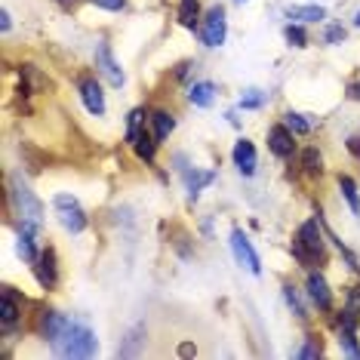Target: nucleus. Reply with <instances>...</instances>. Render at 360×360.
<instances>
[{
  "label": "nucleus",
  "instance_id": "nucleus-28",
  "mask_svg": "<svg viewBox=\"0 0 360 360\" xmlns=\"http://www.w3.org/2000/svg\"><path fill=\"white\" fill-rule=\"evenodd\" d=\"M283 37L290 46H296V50H305L308 46V31L302 28V22H290V25L283 28Z\"/></svg>",
  "mask_w": 360,
  "mask_h": 360
},
{
  "label": "nucleus",
  "instance_id": "nucleus-30",
  "mask_svg": "<svg viewBox=\"0 0 360 360\" xmlns=\"http://www.w3.org/2000/svg\"><path fill=\"white\" fill-rule=\"evenodd\" d=\"M265 102H268V93H262V89L252 86V89H247V93L240 96V102H237V105H240L243 111H259Z\"/></svg>",
  "mask_w": 360,
  "mask_h": 360
},
{
  "label": "nucleus",
  "instance_id": "nucleus-24",
  "mask_svg": "<svg viewBox=\"0 0 360 360\" xmlns=\"http://www.w3.org/2000/svg\"><path fill=\"white\" fill-rule=\"evenodd\" d=\"M34 237H37L34 231H28V228H22V225H19V240H15V250H19V256L25 259L28 265H34L37 256H40L37 247H34Z\"/></svg>",
  "mask_w": 360,
  "mask_h": 360
},
{
  "label": "nucleus",
  "instance_id": "nucleus-22",
  "mask_svg": "<svg viewBox=\"0 0 360 360\" xmlns=\"http://www.w3.org/2000/svg\"><path fill=\"white\" fill-rule=\"evenodd\" d=\"M299 163H302V173L305 176H311V179H317V176H323V154L314 148V145H308L305 151H302V158H299Z\"/></svg>",
  "mask_w": 360,
  "mask_h": 360
},
{
  "label": "nucleus",
  "instance_id": "nucleus-3",
  "mask_svg": "<svg viewBox=\"0 0 360 360\" xmlns=\"http://www.w3.org/2000/svg\"><path fill=\"white\" fill-rule=\"evenodd\" d=\"M290 252L296 256L299 265H311V262H323L326 259V240H323V228L321 219H305L299 225L296 237L290 243Z\"/></svg>",
  "mask_w": 360,
  "mask_h": 360
},
{
  "label": "nucleus",
  "instance_id": "nucleus-14",
  "mask_svg": "<svg viewBox=\"0 0 360 360\" xmlns=\"http://www.w3.org/2000/svg\"><path fill=\"white\" fill-rule=\"evenodd\" d=\"M231 160L237 167V173L240 176H256V167H259V158H256V145L250 142V139H237L234 148H231Z\"/></svg>",
  "mask_w": 360,
  "mask_h": 360
},
{
  "label": "nucleus",
  "instance_id": "nucleus-36",
  "mask_svg": "<svg viewBox=\"0 0 360 360\" xmlns=\"http://www.w3.org/2000/svg\"><path fill=\"white\" fill-rule=\"evenodd\" d=\"M345 148L351 151V158H357V160H360V133H354V136H348Z\"/></svg>",
  "mask_w": 360,
  "mask_h": 360
},
{
  "label": "nucleus",
  "instance_id": "nucleus-5",
  "mask_svg": "<svg viewBox=\"0 0 360 360\" xmlns=\"http://www.w3.org/2000/svg\"><path fill=\"white\" fill-rule=\"evenodd\" d=\"M93 62H96V75L105 77L111 86L120 89V86L127 84V75H124V68H120V62L114 59L108 40H96V46H93Z\"/></svg>",
  "mask_w": 360,
  "mask_h": 360
},
{
  "label": "nucleus",
  "instance_id": "nucleus-20",
  "mask_svg": "<svg viewBox=\"0 0 360 360\" xmlns=\"http://www.w3.org/2000/svg\"><path fill=\"white\" fill-rule=\"evenodd\" d=\"M158 139H154V133H148V129H142V133H139V139L133 145H129V148L136 151V158L139 160H145V163H154L158 160Z\"/></svg>",
  "mask_w": 360,
  "mask_h": 360
},
{
  "label": "nucleus",
  "instance_id": "nucleus-23",
  "mask_svg": "<svg viewBox=\"0 0 360 360\" xmlns=\"http://www.w3.org/2000/svg\"><path fill=\"white\" fill-rule=\"evenodd\" d=\"M286 19H296V22H323L326 10L317 4H305V6H290L286 10Z\"/></svg>",
  "mask_w": 360,
  "mask_h": 360
},
{
  "label": "nucleus",
  "instance_id": "nucleus-12",
  "mask_svg": "<svg viewBox=\"0 0 360 360\" xmlns=\"http://www.w3.org/2000/svg\"><path fill=\"white\" fill-rule=\"evenodd\" d=\"M305 296L317 311H330L333 308V290L326 283V277L321 271H308L305 277Z\"/></svg>",
  "mask_w": 360,
  "mask_h": 360
},
{
  "label": "nucleus",
  "instance_id": "nucleus-40",
  "mask_svg": "<svg viewBox=\"0 0 360 360\" xmlns=\"http://www.w3.org/2000/svg\"><path fill=\"white\" fill-rule=\"evenodd\" d=\"M237 4H243V0H237Z\"/></svg>",
  "mask_w": 360,
  "mask_h": 360
},
{
  "label": "nucleus",
  "instance_id": "nucleus-34",
  "mask_svg": "<svg viewBox=\"0 0 360 360\" xmlns=\"http://www.w3.org/2000/svg\"><path fill=\"white\" fill-rule=\"evenodd\" d=\"M22 151H25V160H28V169H31V173H40V169H44V163H46V158H40V154L31 148L28 142H22Z\"/></svg>",
  "mask_w": 360,
  "mask_h": 360
},
{
  "label": "nucleus",
  "instance_id": "nucleus-6",
  "mask_svg": "<svg viewBox=\"0 0 360 360\" xmlns=\"http://www.w3.org/2000/svg\"><path fill=\"white\" fill-rule=\"evenodd\" d=\"M228 37V19H225V6H212V10L203 15L200 22V44L207 46V50H216V46H222Z\"/></svg>",
  "mask_w": 360,
  "mask_h": 360
},
{
  "label": "nucleus",
  "instance_id": "nucleus-9",
  "mask_svg": "<svg viewBox=\"0 0 360 360\" xmlns=\"http://www.w3.org/2000/svg\"><path fill=\"white\" fill-rule=\"evenodd\" d=\"M77 93H80V102H84V108L93 114V117H105L108 105H105V93H102V84H99V80H96L93 75L80 77V80H77Z\"/></svg>",
  "mask_w": 360,
  "mask_h": 360
},
{
  "label": "nucleus",
  "instance_id": "nucleus-8",
  "mask_svg": "<svg viewBox=\"0 0 360 360\" xmlns=\"http://www.w3.org/2000/svg\"><path fill=\"white\" fill-rule=\"evenodd\" d=\"M231 252H234V259H237V265H240V268H247V271L256 274V277L262 274V259H259V252H256L252 240L240 231V228H234V231H231Z\"/></svg>",
  "mask_w": 360,
  "mask_h": 360
},
{
  "label": "nucleus",
  "instance_id": "nucleus-13",
  "mask_svg": "<svg viewBox=\"0 0 360 360\" xmlns=\"http://www.w3.org/2000/svg\"><path fill=\"white\" fill-rule=\"evenodd\" d=\"M31 268H34V277H37V283L44 286V290H53V286L59 283V259H56L53 247L40 250V256H37V262Z\"/></svg>",
  "mask_w": 360,
  "mask_h": 360
},
{
  "label": "nucleus",
  "instance_id": "nucleus-7",
  "mask_svg": "<svg viewBox=\"0 0 360 360\" xmlns=\"http://www.w3.org/2000/svg\"><path fill=\"white\" fill-rule=\"evenodd\" d=\"M68 326H71V317L68 314H62V311H56V308H40V314H37V333L44 335L50 348L62 339Z\"/></svg>",
  "mask_w": 360,
  "mask_h": 360
},
{
  "label": "nucleus",
  "instance_id": "nucleus-2",
  "mask_svg": "<svg viewBox=\"0 0 360 360\" xmlns=\"http://www.w3.org/2000/svg\"><path fill=\"white\" fill-rule=\"evenodd\" d=\"M96 351H99V339H96V333L89 330V323L80 321V317H71V326L65 330L62 339L53 345L56 357H68V360L93 357Z\"/></svg>",
  "mask_w": 360,
  "mask_h": 360
},
{
  "label": "nucleus",
  "instance_id": "nucleus-26",
  "mask_svg": "<svg viewBox=\"0 0 360 360\" xmlns=\"http://www.w3.org/2000/svg\"><path fill=\"white\" fill-rule=\"evenodd\" d=\"M339 191L342 198H345V203L351 207V212L354 216H360V194H357V182L351 176H339Z\"/></svg>",
  "mask_w": 360,
  "mask_h": 360
},
{
  "label": "nucleus",
  "instance_id": "nucleus-21",
  "mask_svg": "<svg viewBox=\"0 0 360 360\" xmlns=\"http://www.w3.org/2000/svg\"><path fill=\"white\" fill-rule=\"evenodd\" d=\"M179 25L194 31L200 25V0H179Z\"/></svg>",
  "mask_w": 360,
  "mask_h": 360
},
{
  "label": "nucleus",
  "instance_id": "nucleus-15",
  "mask_svg": "<svg viewBox=\"0 0 360 360\" xmlns=\"http://www.w3.org/2000/svg\"><path fill=\"white\" fill-rule=\"evenodd\" d=\"M182 179H185V191H188V200H198L200 198V191L203 188H210L212 182H216V169H200V167H188L185 173H182Z\"/></svg>",
  "mask_w": 360,
  "mask_h": 360
},
{
  "label": "nucleus",
  "instance_id": "nucleus-27",
  "mask_svg": "<svg viewBox=\"0 0 360 360\" xmlns=\"http://www.w3.org/2000/svg\"><path fill=\"white\" fill-rule=\"evenodd\" d=\"M339 345L348 357H360V345H357V330L354 326H339Z\"/></svg>",
  "mask_w": 360,
  "mask_h": 360
},
{
  "label": "nucleus",
  "instance_id": "nucleus-4",
  "mask_svg": "<svg viewBox=\"0 0 360 360\" xmlns=\"http://www.w3.org/2000/svg\"><path fill=\"white\" fill-rule=\"evenodd\" d=\"M53 210H56V216H59V225L65 228V231H71V234L86 231L89 219H86V212H84V207H80V200L75 198V194H65V191L56 194Z\"/></svg>",
  "mask_w": 360,
  "mask_h": 360
},
{
  "label": "nucleus",
  "instance_id": "nucleus-33",
  "mask_svg": "<svg viewBox=\"0 0 360 360\" xmlns=\"http://www.w3.org/2000/svg\"><path fill=\"white\" fill-rule=\"evenodd\" d=\"M345 37H348V31L342 25H326V31H323V44H330V46L345 44Z\"/></svg>",
  "mask_w": 360,
  "mask_h": 360
},
{
  "label": "nucleus",
  "instance_id": "nucleus-38",
  "mask_svg": "<svg viewBox=\"0 0 360 360\" xmlns=\"http://www.w3.org/2000/svg\"><path fill=\"white\" fill-rule=\"evenodd\" d=\"M348 96H351V99H360V84H351L348 86Z\"/></svg>",
  "mask_w": 360,
  "mask_h": 360
},
{
  "label": "nucleus",
  "instance_id": "nucleus-1",
  "mask_svg": "<svg viewBox=\"0 0 360 360\" xmlns=\"http://www.w3.org/2000/svg\"><path fill=\"white\" fill-rule=\"evenodd\" d=\"M6 210L13 212L15 219H19L22 228H28V231L40 234L46 225L44 219V203H40V198L34 191H31V185L22 179V173H13L10 179H6Z\"/></svg>",
  "mask_w": 360,
  "mask_h": 360
},
{
  "label": "nucleus",
  "instance_id": "nucleus-25",
  "mask_svg": "<svg viewBox=\"0 0 360 360\" xmlns=\"http://www.w3.org/2000/svg\"><path fill=\"white\" fill-rule=\"evenodd\" d=\"M283 302H286V308L292 311V314L299 317V321H308V305H305V299L299 296V290L292 283H283Z\"/></svg>",
  "mask_w": 360,
  "mask_h": 360
},
{
  "label": "nucleus",
  "instance_id": "nucleus-18",
  "mask_svg": "<svg viewBox=\"0 0 360 360\" xmlns=\"http://www.w3.org/2000/svg\"><path fill=\"white\" fill-rule=\"evenodd\" d=\"M188 102L194 108H212V102H216V84L212 80H194L188 86Z\"/></svg>",
  "mask_w": 360,
  "mask_h": 360
},
{
  "label": "nucleus",
  "instance_id": "nucleus-31",
  "mask_svg": "<svg viewBox=\"0 0 360 360\" xmlns=\"http://www.w3.org/2000/svg\"><path fill=\"white\" fill-rule=\"evenodd\" d=\"M283 124L290 127L296 136H308L311 133V120H305V114H299V111H286L283 114Z\"/></svg>",
  "mask_w": 360,
  "mask_h": 360
},
{
  "label": "nucleus",
  "instance_id": "nucleus-11",
  "mask_svg": "<svg viewBox=\"0 0 360 360\" xmlns=\"http://www.w3.org/2000/svg\"><path fill=\"white\" fill-rule=\"evenodd\" d=\"M268 151L281 160H290L292 154H296V133L286 124H274L268 129Z\"/></svg>",
  "mask_w": 360,
  "mask_h": 360
},
{
  "label": "nucleus",
  "instance_id": "nucleus-19",
  "mask_svg": "<svg viewBox=\"0 0 360 360\" xmlns=\"http://www.w3.org/2000/svg\"><path fill=\"white\" fill-rule=\"evenodd\" d=\"M148 120H151V133L158 142H167L169 133L176 129V114H169L167 108H154Z\"/></svg>",
  "mask_w": 360,
  "mask_h": 360
},
{
  "label": "nucleus",
  "instance_id": "nucleus-29",
  "mask_svg": "<svg viewBox=\"0 0 360 360\" xmlns=\"http://www.w3.org/2000/svg\"><path fill=\"white\" fill-rule=\"evenodd\" d=\"M145 124V108H133V111H129V117H127V145H133L136 142V139H139V133H142V127Z\"/></svg>",
  "mask_w": 360,
  "mask_h": 360
},
{
  "label": "nucleus",
  "instance_id": "nucleus-17",
  "mask_svg": "<svg viewBox=\"0 0 360 360\" xmlns=\"http://www.w3.org/2000/svg\"><path fill=\"white\" fill-rule=\"evenodd\" d=\"M145 335H148V330H145V323H133L124 335V342H120L117 348V357H136L139 351L145 348Z\"/></svg>",
  "mask_w": 360,
  "mask_h": 360
},
{
  "label": "nucleus",
  "instance_id": "nucleus-37",
  "mask_svg": "<svg viewBox=\"0 0 360 360\" xmlns=\"http://www.w3.org/2000/svg\"><path fill=\"white\" fill-rule=\"evenodd\" d=\"M0 28H4V34H10V28H13V15H10V10L0 13Z\"/></svg>",
  "mask_w": 360,
  "mask_h": 360
},
{
  "label": "nucleus",
  "instance_id": "nucleus-39",
  "mask_svg": "<svg viewBox=\"0 0 360 360\" xmlns=\"http://www.w3.org/2000/svg\"><path fill=\"white\" fill-rule=\"evenodd\" d=\"M354 28H360V10L354 13Z\"/></svg>",
  "mask_w": 360,
  "mask_h": 360
},
{
  "label": "nucleus",
  "instance_id": "nucleus-10",
  "mask_svg": "<svg viewBox=\"0 0 360 360\" xmlns=\"http://www.w3.org/2000/svg\"><path fill=\"white\" fill-rule=\"evenodd\" d=\"M19 323H22V296L13 286H4L0 290V330L10 333Z\"/></svg>",
  "mask_w": 360,
  "mask_h": 360
},
{
  "label": "nucleus",
  "instance_id": "nucleus-16",
  "mask_svg": "<svg viewBox=\"0 0 360 360\" xmlns=\"http://www.w3.org/2000/svg\"><path fill=\"white\" fill-rule=\"evenodd\" d=\"M19 80H22V93L25 96H37L50 86V80H46V75L37 65H19Z\"/></svg>",
  "mask_w": 360,
  "mask_h": 360
},
{
  "label": "nucleus",
  "instance_id": "nucleus-32",
  "mask_svg": "<svg viewBox=\"0 0 360 360\" xmlns=\"http://www.w3.org/2000/svg\"><path fill=\"white\" fill-rule=\"evenodd\" d=\"M321 354H323L321 335H305V345L296 351V357H321Z\"/></svg>",
  "mask_w": 360,
  "mask_h": 360
},
{
  "label": "nucleus",
  "instance_id": "nucleus-35",
  "mask_svg": "<svg viewBox=\"0 0 360 360\" xmlns=\"http://www.w3.org/2000/svg\"><path fill=\"white\" fill-rule=\"evenodd\" d=\"M93 6H99V10H108V13H120L127 10V0H89Z\"/></svg>",
  "mask_w": 360,
  "mask_h": 360
}]
</instances>
